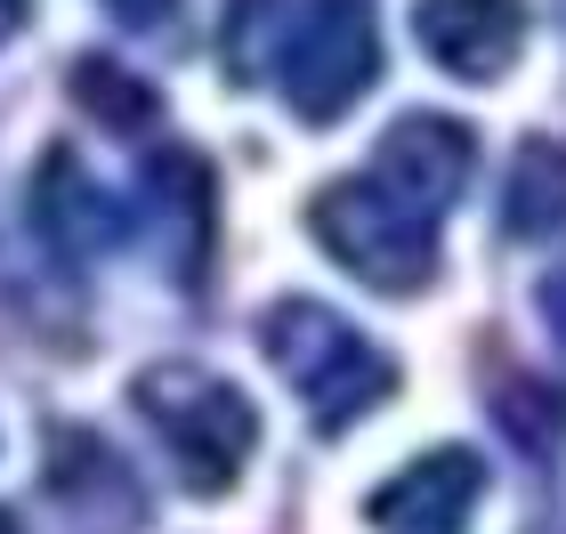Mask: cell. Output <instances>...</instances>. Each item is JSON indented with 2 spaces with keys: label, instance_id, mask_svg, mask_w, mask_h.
<instances>
[{
  "label": "cell",
  "instance_id": "16",
  "mask_svg": "<svg viewBox=\"0 0 566 534\" xmlns=\"http://www.w3.org/2000/svg\"><path fill=\"white\" fill-rule=\"evenodd\" d=\"M0 534H17V519H9V511H0Z\"/></svg>",
  "mask_w": 566,
  "mask_h": 534
},
{
  "label": "cell",
  "instance_id": "6",
  "mask_svg": "<svg viewBox=\"0 0 566 534\" xmlns=\"http://www.w3.org/2000/svg\"><path fill=\"white\" fill-rule=\"evenodd\" d=\"M380 170V187H389L405 211H421V219H437L446 202L470 187V163H478V138L461 130V122H446V114H405L389 138H380V155H373Z\"/></svg>",
  "mask_w": 566,
  "mask_h": 534
},
{
  "label": "cell",
  "instance_id": "13",
  "mask_svg": "<svg viewBox=\"0 0 566 534\" xmlns=\"http://www.w3.org/2000/svg\"><path fill=\"white\" fill-rule=\"evenodd\" d=\"M106 17H122V24H138V33H154V24H170V17H178V0H106Z\"/></svg>",
  "mask_w": 566,
  "mask_h": 534
},
{
  "label": "cell",
  "instance_id": "15",
  "mask_svg": "<svg viewBox=\"0 0 566 534\" xmlns=\"http://www.w3.org/2000/svg\"><path fill=\"white\" fill-rule=\"evenodd\" d=\"M24 17H33V0H0V41H17Z\"/></svg>",
  "mask_w": 566,
  "mask_h": 534
},
{
  "label": "cell",
  "instance_id": "11",
  "mask_svg": "<svg viewBox=\"0 0 566 534\" xmlns=\"http://www.w3.org/2000/svg\"><path fill=\"white\" fill-rule=\"evenodd\" d=\"M73 97H82L90 122H106V130H122V138H138V130L163 122L154 82H146V73H130V65H114V57H82V65H73Z\"/></svg>",
  "mask_w": 566,
  "mask_h": 534
},
{
  "label": "cell",
  "instance_id": "10",
  "mask_svg": "<svg viewBox=\"0 0 566 534\" xmlns=\"http://www.w3.org/2000/svg\"><path fill=\"white\" fill-rule=\"evenodd\" d=\"M502 227L518 243H543L566 227V146L558 138H526L518 163H510V187H502Z\"/></svg>",
  "mask_w": 566,
  "mask_h": 534
},
{
  "label": "cell",
  "instance_id": "3",
  "mask_svg": "<svg viewBox=\"0 0 566 534\" xmlns=\"http://www.w3.org/2000/svg\"><path fill=\"white\" fill-rule=\"evenodd\" d=\"M307 227H316V243L373 292L405 300V292H429V275H437V227L421 211H405L380 178H340V187H324L307 202Z\"/></svg>",
  "mask_w": 566,
  "mask_h": 534
},
{
  "label": "cell",
  "instance_id": "4",
  "mask_svg": "<svg viewBox=\"0 0 566 534\" xmlns=\"http://www.w3.org/2000/svg\"><path fill=\"white\" fill-rule=\"evenodd\" d=\"M275 82H283L300 122H340L356 97L380 82V17H373V0H316V9L292 24V41H283Z\"/></svg>",
  "mask_w": 566,
  "mask_h": 534
},
{
  "label": "cell",
  "instance_id": "1",
  "mask_svg": "<svg viewBox=\"0 0 566 534\" xmlns=\"http://www.w3.org/2000/svg\"><path fill=\"white\" fill-rule=\"evenodd\" d=\"M260 348H268V365L292 380L307 421L332 429V438L356 429L380 397L397 389V365L356 333L340 308H324V300H275L268 324H260Z\"/></svg>",
  "mask_w": 566,
  "mask_h": 534
},
{
  "label": "cell",
  "instance_id": "7",
  "mask_svg": "<svg viewBox=\"0 0 566 534\" xmlns=\"http://www.w3.org/2000/svg\"><path fill=\"white\" fill-rule=\"evenodd\" d=\"M413 33L429 65L461 73V82H502L526 41V0H421Z\"/></svg>",
  "mask_w": 566,
  "mask_h": 534
},
{
  "label": "cell",
  "instance_id": "12",
  "mask_svg": "<svg viewBox=\"0 0 566 534\" xmlns=\"http://www.w3.org/2000/svg\"><path fill=\"white\" fill-rule=\"evenodd\" d=\"M494 413H502V429L518 438L526 453H551L566 446V405L543 389V380H526V373H494Z\"/></svg>",
  "mask_w": 566,
  "mask_h": 534
},
{
  "label": "cell",
  "instance_id": "14",
  "mask_svg": "<svg viewBox=\"0 0 566 534\" xmlns=\"http://www.w3.org/2000/svg\"><path fill=\"white\" fill-rule=\"evenodd\" d=\"M534 300H543V324H551V341L566 348V268H551V275H543V292H534Z\"/></svg>",
  "mask_w": 566,
  "mask_h": 534
},
{
  "label": "cell",
  "instance_id": "2",
  "mask_svg": "<svg viewBox=\"0 0 566 534\" xmlns=\"http://www.w3.org/2000/svg\"><path fill=\"white\" fill-rule=\"evenodd\" d=\"M130 405H138V421L154 438L170 446L178 478H187L202 502L235 494L243 462L260 453V413H251V397L235 380L202 373V365H146L130 380Z\"/></svg>",
  "mask_w": 566,
  "mask_h": 534
},
{
  "label": "cell",
  "instance_id": "9",
  "mask_svg": "<svg viewBox=\"0 0 566 534\" xmlns=\"http://www.w3.org/2000/svg\"><path fill=\"white\" fill-rule=\"evenodd\" d=\"M33 227L65 251V260H90V251H106V243L122 235L106 187H97V178L73 163L65 146H49V155H41V178H33Z\"/></svg>",
  "mask_w": 566,
  "mask_h": 534
},
{
  "label": "cell",
  "instance_id": "5",
  "mask_svg": "<svg viewBox=\"0 0 566 534\" xmlns=\"http://www.w3.org/2000/svg\"><path fill=\"white\" fill-rule=\"evenodd\" d=\"M478 502H485V462L470 446H437L421 462H405L389 486L365 502V519L380 534H470Z\"/></svg>",
  "mask_w": 566,
  "mask_h": 534
},
{
  "label": "cell",
  "instance_id": "8",
  "mask_svg": "<svg viewBox=\"0 0 566 534\" xmlns=\"http://www.w3.org/2000/svg\"><path fill=\"white\" fill-rule=\"evenodd\" d=\"M146 211L163 219V235H170V268L178 275H202L219 195H211V163H202L195 146H170V155L146 163Z\"/></svg>",
  "mask_w": 566,
  "mask_h": 534
}]
</instances>
